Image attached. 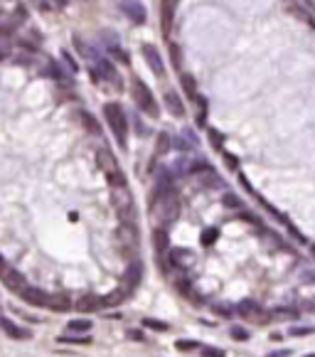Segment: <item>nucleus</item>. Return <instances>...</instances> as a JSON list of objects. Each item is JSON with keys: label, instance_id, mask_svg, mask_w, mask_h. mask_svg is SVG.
Instances as JSON below:
<instances>
[{"label": "nucleus", "instance_id": "29", "mask_svg": "<svg viewBox=\"0 0 315 357\" xmlns=\"http://www.w3.org/2000/svg\"><path fill=\"white\" fill-rule=\"evenodd\" d=\"M315 332V325H305V328H290V335L296 338H305V335H313Z\"/></svg>", "mask_w": 315, "mask_h": 357}, {"label": "nucleus", "instance_id": "19", "mask_svg": "<svg viewBox=\"0 0 315 357\" xmlns=\"http://www.w3.org/2000/svg\"><path fill=\"white\" fill-rule=\"evenodd\" d=\"M91 328H94V323H91L89 318H74V320H69L67 323L69 332H89Z\"/></svg>", "mask_w": 315, "mask_h": 357}, {"label": "nucleus", "instance_id": "25", "mask_svg": "<svg viewBox=\"0 0 315 357\" xmlns=\"http://www.w3.org/2000/svg\"><path fill=\"white\" fill-rule=\"evenodd\" d=\"M59 343H69V345H91V338L89 335H64V338H59Z\"/></svg>", "mask_w": 315, "mask_h": 357}, {"label": "nucleus", "instance_id": "17", "mask_svg": "<svg viewBox=\"0 0 315 357\" xmlns=\"http://www.w3.org/2000/svg\"><path fill=\"white\" fill-rule=\"evenodd\" d=\"M124 281H126V291H136L138 289V283H140V264H138V266H131V269L126 271Z\"/></svg>", "mask_w": 315, "mask_h": 357}, {"label": "nucleus", "instance_id": "8", "mask_svg": "<svg viewBox=\"0 0 315 357\" xmlns=\"http://www.w3.org/2000/svg\"><path fill=\"white\" fill-rule=\"evenodd\" d=\"M143 59H146V64L151 67L153 74H158V77H165V64H163V57L158 52V47L155 44H143Z\"/></svg>", "mask_w": 315, "mask_h": 357}, {"label": "nucleus", "instance_id": "2", "mask_svg": "<svg viewBox=\"0 0 315 357\" xmlns=\"http://www.w3.org/2000/svg\"><path fill=\"white\" fill-rule=\"evenodd\" d=\"M131 94H133V101H136V106L146 116H151V118H158V113H160V106H158V101L153 97V91L148 89V84L143 82V79H133L131 82Z\"/></svg>", "mask_w": 315, "mask_h": 357}, {"label": "nucleus", "instance_id": "3", "mask_svg": "<svg viewBox=\"0 0 315 357\" xmlns=\"http://www.w3.org/2000/svg\"><path fill=\"white\" fill-rule=\"evenodd\" d=\"M104 118H106V124L111 126L113 136L118 138L121 148H126V140H128V118H126V111L121 109L118 104L109 101V104L104 106Z\"/></svg>", "mask_w": 315, "mask_h": 357}, {"label": "nucleus", "instance_id": "14", "mask_svg": "<svg viewBox=\"0 0 315 357\" xmlns=\"http://www.w3.org/2000/svg\"><path fill=\"white\" fill-rule=\"evenodd\" d=\"M190 251H185V249H173L170 254H167V259L170 264L178 269V271H187V264H190V256H187Z\"/></svg>", "mask_w": 315, "mask_h": 357}, {"label": "nucleus", "instance_id": "35", "mask_svg": "<svg viewBox=\"0 0 315 357\" xmlns=\"http://www.w3.org/2000/svg\"><path fill=\"white\" fill-rule=\"evenodd\" d=\"M224 160H227V165H229V168H232V170H236V165H239V160H236V158H234L232 153H224Z\"/></svg>", "mask_w": 315, "mask_h": 357}, {"label": "nucleus", "instance_id": "5", "mask_svg": "<svg viewBox=\"0 0 315 357\" xmlns=\"http://www.w3.org/2000/svg\"><path fill=\"white\" fill-rule=\"evenodd\" d=\"M94 64H96V72H94L96 79H101V82H109V84H113V86H121V77H118L116 67L111 64L106 57H99Z\"/></svg>", "mask_w": 315, "mask_h": 357}, {"label": "nucleus", "instance_id": "9", "mask_svg": "<svg viewBox=\"0 0 315 357\" xmlns=\"http://www.w3.org/2000/svg\"><path fill=\"white\" fill-rule=\"evenodd\" d=\"M175 13H178V0H160V25H163L165 35L173 30Z\"/></svg>", "mask_w": 315, "mask_h": 357}, {"label": "nucleus", "instance_id": "33", "mask_svg": "<svg viewBox=\"0 0 315 357\" xmlns=\"http://www.w3.org/2000/svg\"><path fill=\"white\" fill-rule=\"evenodd\" d=\"M224 205H229V207H239L241 202H239V197H234V195H224Z\"/></svg>", "mask_w": 315, "mask_h": 357}, {"label": "nucleus", "instance_id": "20", "mask_svg": "<svg viewBox=\"0 0 315 357\" xmlns=\"http://www.w3.org/2000/svg\"><path fill=\"white\" fill-rule=\"evenodd\" d=\"M79 118L84 121V128L89 131V133H94V136H101V126H99V121H96L94 116L89 113V111H82L79 113Z\"/></svg>", "mask_w": 315, "mask_h": 357}, {"label": "nucleus", "instance_id": "34", "mask_svg": "<svg viewBox=\"0 0 315 357\" xmlns=\"http://www.w3.org/2000/svg\"><path fill=\"white\" fill-rule=\"evenodd\" d=\"M214 236H217V229H207L205 236H202V242H205V244H212V242H214Z\"/></svg>", "mask_w": 315, "mask_h": 357}, {"label": "nucleus", "instance_id": "30", "mask_svg": "<svg viewBox=\"0 0 315 357\" xmlns=\"http://www.w3.org/2000/svg\"><path fill=\"white\" fill-rule=\"evenodd\" d=\"M202 357H227L222 347H202Z\"/></svg>", "mask_w": 315, "mask_h": 357}, {"label": "nucleus", "instance_id": "15", "mask_svg": "<svg viewBox=\"0 0 315 357\" xmlns=\"http://www.w3.org/2000/svg\"><path fill=\"white\" fill-rule=\"evenodd\" d=\"M44 308H50V311H67V308H69L67 296H59V293H47Z\"/></svg>", "mask_w": 315, "mask_h": 357}, {"label": "nucleus", "instance_id": "24", "mask_svg": "<svg viewBox=\"0 0 315 357\" xmlns=\"http://www.w3.org/2000/svg\"><path fill=\"white\" fill-rule=\"evenodd\" d=\"M175 347L180 352H192V350H202V343H197V340H178Z\"/></svg>", "mask_w": 315, "mask_h": 357}, {"label": "nucleus", "instance_id": "18", "mask_svg": "<svg viewBox=\"0 0 315 357\" xmlns=\"http://www.w3.org/2000/svg\"><path fill=\"white\" fill-rule=\"evenodd\" d=\"M180 84H182V89H185V94H187V97H190L192 101H197V97H200V94H197V84H195V77L185 72V74L180 77Z\"/></svg>", "mask_w": 315, "mask_h": 357}, {"label": "nucleus", "instance_id": "11", "mask_svg": "<svg viewBox=\"0 0 315 357\" xmlns=\"http://www.w3.org/2000/svg\"><path fill=\"white\" fill-rule=\"evenodd\" d=\"M165 106H167V111L173 113V116H178V118H182L185 116V104H182V99L175 94V91H165Z\"/></svg>", "mask_w": 315, "mask_h": 357}, {"label": "nucleus", "instance_id": "22", "mask_svg": "<svg viewBox=\"0 0 315 357\" xmlns=\"http://www.w3.org/2000/svg\"><path fill=\"white\" fill-rule=\"evenodd\" d=\"M195 143H197V140H195V136H192L190 131H185L182 136L175 138V148H180V151H190Z\"/></svg>", "mask_w": 315, "mask_h": 357}, {"label": "nucleus", "instance_id": "31", "mask_svg": "<svg viewBox=\"0 0 315 357\" xmlns=\"http://www.w3.org/2000/svg\"><path fill=\"white\" fill-rule=\"evenodd\" d=\"M15 32V22H3L0 25V37H10Z\"/></svg>", "mask_w": 315, "mask_h": 357}, {"label": "nucleus", "instance_id": "27", "mask_svg": "<svg viewBox=\"0 0 315 357\" xmlns=\"http://www.w3.org/2000/svg\"><path fill=\"white\" fill-rule=\"evenodd\" d=\"M143 325H146V328H151V330H170V325H167V323H163V320H155V318H146V320H143Z\"/></svg>", "mask_w": 315, "mask_h": 357}, {"label": "nucleus", "instance_id": "7", "mask_svg": "<svg viewBox=\"0 0 315 357\" xmlns=\"http://www.w3.org/2000/svg\"><path fill=\"white\" fill-rule=\"evenodd\" d=\"M0 278H3V283H5V286H8L10 291H15L17 296H20L22 291L28 289V281H25L22 276L17 274L13 266H8V264H5V266L0 269Z\"/></svg>", "mask_w": 315, "mask_h": 357}, {"label": "nucleus", "instance_id": "6", "mask_svg": "<svg viewBox=\"0 0 315 357\" xmlns=\"http://www.w3.org/2000/svg\"><path fill=\"white\" fill-rule=\"evenodd\" d=\"M121 10L136 25H146V20H148V10L140 0H121Z\"/></svg>", "mask_w": 315, "mask_h": 357}, {"label": "nucleus", "instance_id": "36", "mask_svg": "<svg viewBox=\"0 0 315 357\" xmlns=\"http://www.w3.org/2000/svg\"><path fill=\"white\" fill-rule=\"evenodd\" d=\"M128 338H131V340H146L143 330H128Z\"/></svg>", "mask_w": 315, "mask_h": 357}, {"label": "nucleus", "instance_id": "37", "mask_svg": "<svg viewBox=\"0 0 315 357\" xmlns=\"http://www.w3.org/2000/svg\"><path fill=\"white\" fill-rule=\"evenodd\" d=\"M47 3H52V8H57V10H64L69 5V0H47Z\"/></svg>", "mask_w": 315, "mask_h": 357}, {"label": "nucleus", "instance_id": "28", "mask_svg": "<svg viewBox=\"0 0 315 357\" xmlns=\"http://www.w3.org/2000/svg\"><path fill=\"white\" fill-rule=\"evenodd\" d=\"M232 338H234V340H239V343H247L251 335H249L247 328H232Z\"/></svg>", "mask_w": 315, "mask_h": 357}, {"label": "nucleus", "instance_id": "23", "mask_svg": "<svg viewBox=\"0 0 315 357\" xmlns=\"http://www.w3.org/2000/svg\"><path fill=\"white\" fill-rule=\"evenodd\" d=\"M153 244L158 249V254L167 251V234H165V229H155L153 232Z\"/></svg>", "mask_w": 315, "mask_h": 357}, {"label": "nucleus", "instance_id": "12", "mask_svg": "<svg viewBox=\"0 0 315 357\" xmlns=\"http://www.w3.org/2000/svg\"><path fill=\"white\" fill-rule=\"evenodd\" d=\"M96 163H99V168L109 175V173H113V170H118V163H116V158H113V153L106 151V148H101V151L96 153Z\"/></svg>", "mask_w": 315, "mask_h": 357}, {"label": "nucleus", "instance_id": "10", "mask_svg": "<svg viewBox=\"0 0 315 357\" xmlns=\"http://www.w3.org/2000/svg\"><path fill=\"white\" fill-rule=\"evenodd\" d=\"M101 308H104V298L96 296V293H84V296H79V301H77V311L79 313H96Z\"/></svg>", "mask_w": 315, "mask_h": 357}, {"label": "nucleus", "instance_id": "26", "mask_svg": "<svg viewBox=\"0 0 315 357\" xmlns=\"http://www.w3.org/2000/svg\"><path fill=\"white\" fill-rule=\"evenodd\" d=\"M167 151H170V136H167V133H160V136H158V148H155V153L163 155V153H167Z\"/></svg>", "mask_w": 315, "mask_h": 357}, {"label": "nucleus", "instance_id": "4", "mask_svg": "<svg viewBox=\"0 0 315 357\" xmlns=\"http://www.w3.org/2000/svg\"><path fill=\"white\" fill-rule=\"evenodd\" d=\"M113 207L124 224H136V205H133V195L128 193V187L113 190Z\"/></svg>", "mask_w": 315, "mask_h": 357}, {"label": "nucleus", "instance_id": "39", "mask_svg": "<svg viewBox=\"0 0 315 357\" xmlns=\"http://www.w3.org/2000/svg\"><path fill=\"white\" fill-rule=\"evenodd\" d=\"M5 57H8V47H0V62H3Z\"/></svg>", "mask_w": 315, "mask_h": 357}, {"label": "nucleus", "instance_id": "38", "mask_svg": "<svg viewBox=\"0 0 315 357\" xmlns=\"http://www.w3.org/2000/svg\"><path fill=\"white\" fill-rule=\"evenodd\" d=\"M290 355V350H276V352H269L266 357H288Z\"/></svg>", "mask_w": 315, "mask_h": 357}, {"label": "nucleus", "instance_id": "40", "mask_svg": "<svg viewBox=\"0 0 315 357\" xmlns=\"http://www.w3.org/2000/svg\"><path fill=\"white\" fill-rule=\"evenodd\" d=\"M310 251H313V256H315V244H310Z\"/></svg>", "mask_w": 315, "mask_h": 357}, {"label": "nucleus", "instance_id": "41", "mask_svg": "<svg viewBox=\"0 0 315 357\" xmlns=\"http://www.w3.org/2000/svg\"><path fill=\"white\" fill-rule=\"evenodd\" d=\"M3 266H5V261H3V259H0V269H3Z\"/></svg>", "mask_w": 315, "mask_h": 357}, {"label": "nucleus", "instance_id": "21", "mask_svg": "<svg viewBox=\"0 0 315 357\" xmlns=\"http://www.w3.org/2000/svg\"><path fill=\"white\" fill-rule=\"evenodd\" d=\"M259 313H263V311H261L254 301H244L241 305H239V316H244V318H254V320H256Z\"/></svg>", "mask_w": 315, "mask_h": 357}, {"label": "nucleus", "instance_id": "42", "mask_svg": "<svg viewBox=\"0 0 315 357\" xmlns=\"http://www.w3.org/2000/svg\"><path fill=\"white\" fill-rule=\"evenodd\" d=\"M305 357H315V352H313V355H305Z\"/></svg>", "mask_w": 315, "mask_h": 357}, {"label": "nucleus", "instance_id": "13", "mask_svg": "<svg viewBox=\"0 0 315 357\" xmlns=\"http://www.w3.org/2000/svg\"><path fill=\"white\" fill-rule=\"evenodd\" d=\"M0 328L5 330L10 338H15V340H28L30 338V330H25V328H20L17 323H13V320H8V318H0Z\"/></svg>", "mask_w": 315, "mask_h": 357}, {"label": "nucleus", "instance_id": "32", "mask_svg": "<svg viewBox=\"0 0 315 357\" xmlns=\"http://www.w3.org/2000/svg\"><path fill=\"white\" fill-rule=\"evenodd\" d=\"M209 138H212V146H214V148H222V133H217V131H209Z\"/></svg>", "mask_w": 315, "mask_h": 357}, {"label": "nucleus", "instance_id": "1", "mask_svg": "<svg viewBox=\"0 0 315 357\" xmlns=\"http://www.w3.org/2000/svg\"><path fill=\"white\" fill-rule=\"evenodd\" d=\"M153 212H155V217L163 222L165 227L173 224V222H178L180 197H178V193H175V187H173V190H155V197H153Z\"/></svg>", "mask_w": 315, "mask_h": 357}, {"label": "nucleus", "instance_id": "16", "mask_svg": "<svg viewBox=\"0 0 315 357\" xmlns=\"http://www.w3.org/2000/svg\"><path fill=\"white\" fill-rule=\"evenodd\" d=\"M74 47H77V52L82 57H86V59H99V52H96V47H91L89 42H84L82 37H74Z\"/></svg>", "mask_w": 315, "mask_h": 357}]
</instances>
